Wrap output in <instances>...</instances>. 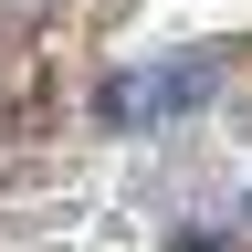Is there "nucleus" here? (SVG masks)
<instances>
[{"instance_id":"f257e3e1","label":"nucleus","mask_w":252,"mask_h":252,"mask_svg":"<svg viewBox=\"0 0 252 252\" xmlns=\"http://www.w3.org/2000/svg\"><path fill=\"white\" fill-rule=\"evenodd\" d=\"M210 84H220V53H179V63H147V74L105 84V116H116V126H147V116H179V105H200Z\"/></svg>"},{"instance_id":"f03ea898","label":"nucleus","mask_w":252,"mask_h":252,"mask_svg":"<svg viewBox=\"0 0 252 252\" xmlns=\"http://www.w3.org/2000/svg\"><path fill=\"white\" fill-rule=\"evenodd\" d=\"M179 252H252V242H210V231H189V242H179Z\"/></svg>"}]
</instances>
